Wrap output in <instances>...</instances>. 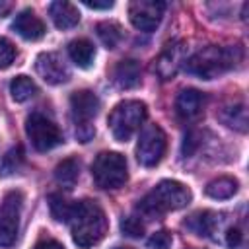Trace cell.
<instances>
[{
  "mask_svg": "<svg viewBox=\"0 0 249 249\" xmlns=\"http://www.w3.org/2000/svg\"><path fill=\"white\" fill-rule=\"evenodd\" d=\"M68 222L72 230V239L82 249H89L97 245L105 237L107 228H109L103 208L93 200L74 202Z\"/></svg>",
  "mask_w": 249,
  "mask_h": 249,
  "instance_id": "cell-1",
  "label": "cell"
},
{
  "mask_svg": "<svg viewBox=\"0 0 249 249\" xmlns=\"http://www.w3.org/2000/svg\"><path fill=\"white\" fill-rule=\"evenodd\" d=\"M239 60H241L239 47L210 45V47H204L198 53H195L189 60H185V68L189 74H193L200 80H214V78L230 72L231 68H235Z\"/></svg>",
  "mask_w": 249,
  "mask_h": 249,
  "instance_id": "cell-2",
  "label": "cell"
},
{
  "mask_svg": "<svg viewBox=\"0 0 249 249\" xmlns=\"http://www.w3.org/2000/svg\"><path fill=\"white\" fill-rule=\"evenodd\" d=\"M191 202V191L179 181H160L142 200H138V212L144 218H160L169 210L185 208Z\"/></svg>",
  "mask_w": 249,
  "mask_h": 249,
  "instance_id": "cell-3",
  "label": "cell"
},
{
  "mask_svg": "<svg viewBox=\"0 0 249 249\" xmlns=\"http://www.w3.org/2000/svg\"><path fill=\"white\" fill-rule=\"evenodd\" d=\"M144 119H146V105L142 101L128 99V101H121L119 105L113 107L107 123H109V128H111V134L115 136V140L126 142L140 128Z\"/></svg>",
  "mask_w": 249,
  "mask_h": 249,
  "instance_id": "cell-4",
  "label": "cell"
},
{
  "mask_svg": "<svg viewBox=\"0 0 249 249\" xmlns=\"http://www.w3.org/2000/svg\"><path fill=\"white\" fill-rule=\"evenodd\" d=\"M91 177L101 189H119L126 183V160L119 152H101L91 163Z\"/></svg>",
  "mask_w": 249,
  "mask_h": 249,
  "instance_id": "cell-5",
  "label": "cell"
},
{
  "mask_svg": "<svg viewBox=\"0 0 249 249\" xmlns=\"http://www.w3.org/2000/svg\"><path fill=\"white\" fill-rule=\"evenodd\" d=\"M23 196L18 191L6 193L0 200V247L14 245L19 230V214H21Z\"/></svg>",
  "mask_w": 249,
  "mask_h": 249,
  "instance_id": "cell-6",
  "label": "cell"
},
{
  "mask_svg": "<svg viewBox=\"0 0 249 249\" xmlns=\"http://www.w3.org/2000/svg\"><path fill=\"white\" fill-rule=\"evenodd\" d=\"M25 132L33 144L35 150L39 152H47L53 150L54 146H58L62 142V134L58 130V126L47 119L41 113H31L25 121Z\"/></svg>",
  "mask_w": 249,
  "mask_h": 249,
  "instance_id": "cell-7",
  "label": "cell"
},
{
  "mask_svg": "<svg viewBox=\"0 0 249 249\" xmlns=\"http://www.w3.org/2000/svg\"><path fill=\"white\" fill-rule=\"evenodd\" d=\"M167 148V138L165 132L158 126V124H148L138 138L136 144V158L142 165L146 167H154L161 161L163 154Z\"/></svg>",
  "mask_w": 249,
  "mask_h": 249,
  "instance_id": "cell-8",
  "label": "cell"
},
{
  "mask_svg": "<svg viewBox=\"0 0 249 249\" xmlns=\"http://www.w3.org/2000/svg\"><path fill=\"white\" fill-rule=\"evenodd\" d=\"M165 12V4L160 0H136L128 6V19L140 31H154Z\"/></svg>",
  "mask_w": 249,
  "mask_h": 249,
  "instance_id": "cell-9",
  "label": "cell"
},
{
  "mask_svg": "<svg viewBox=\"0 0 249 249\" xmlns=\"http://www.w3.org/2000/svg\"><path fill=\"white\" fill-rule=\"evenodd\" d=\"M35 68L37 74L51 86L64 84L70 78V70L58 53H41L35 60Z\"/></svg>",
  "mask_w": 249,
  "mask_h": 249,
  "instance_id": "cell-10",
  "label": "cell"
},
{
  "mask_svg": "<svg viewBox=\"0 0 249 249\" xmlns=\"http://www.w3.org/2000/svg\"><path fill=\"white\" fill-rule=\"evenodd\" d=\"M70 109L74 124H91L93 117L99 113V99L89 89H78L70 95Z\"/></svg>",
  "mask_w": 249,
  "mask_h": 249,
  "instance_id": "cell-11",
  "label": "cell"
},
{
  "mask_svg": "<svg viewBox=\"0 0 249 249\" xmlns=\"http://www.w3.org/2000/svg\"><path fill=\"white\" fill-rule=\"evenodd\" d=\"M206 107V95L195 88H187L183 91H179L177 99H175V111L179 115V119L193 123L198 121L204 113Z\"/></svg>",
  "mask_w": 249,
  "mask_h": 249,
  "instance_id": "cell-12",
  "label": "cell"
},
{
  "mask_svg": "<svg viewBox=\"0 0 249 249\" xmlns=\"http://www.w3.org/2000/svg\"><path fill=\"white\" fill-rule=\"evenodd\" d=\"M183 64V45L181 43H169L160 56L154 60V70L161 80H169L177 74V70Z\"/></svg>",
  "mask_w": 249,
  "mask_h": 249,
  "instance_id": "cell-13",
  "label": "cell"
},
{
  "mask_svg": "<svg viewBox=\"0 0 249 249\" xmlns=\"http://www.w3.org/2000/svg\"><path fill=\"white\" fill-rule=\"evenodd\" d=\"M12 27H14V31H16L19 37H23V39H27V41H37V39H41V37L45 35V31H47V29H45V23H43L31 10L19 12V14L16 16Z\"/></svg>",
  "mask_w": 249,
  "mask_h": 249,
  "instance_id": "cell-14",
  "label": "cell"
},
{
  "mask_svg": "<svg viewBox=\"0 0 249 249\" xmlns=\"http://www.w3.org/2000/svg\"><path fill=\"white\" fill-rule=\"evenodd\" d=\"M113 80L123 89H132V88L140 86V80H142L140 64L134 58H124V60L117 62V66L113 70Z\"/></svg>",
  "mask_w": 249,
  "mask_h": 249,
  "instance_id": "cell-15",
  "label": "cell"
},
{
  "mask_svg": "<svg viewBox=\"0 0 249 249\" xmlns=\"http://www.w3.org/2000/svg\"><path fill=\"white\" fill-rule=\"evenodd\" d=\"M49 12H51V18H53V21L58 29H70V27L78 25V21H80L78 8L70 2H64V0L53 2Z\"/></svg>",
  "mask_w": 249,
  "mask_h": 249,
  "instance_id": "cell-16",
  "label": "cell"
},
{
  "mask_svg": "<svg viewBox=\"0 0 249 249\" xmlns=\"http://www.w3.org/2000/svg\"><path fill=\"white\" fill-rule=\"evenodd\" d=\"M68 54L80 68H89L95 58V47L88 39H74L68 43Z\"/></svg>",
  "mask_w": 249,
  "mask_h": 249,
  "instance_id": "cell-17",
  "label": "cell"
},
{
  "mask_svg": "<svg viewBox=\"0 0 249 249\" xmlns=\"http://www.w3.org/2000/svg\"><path fill=\"white\" fill-rule=\"evenodd\" d=\"M78 177H80V163H78L76 158H66V160H62V161L56 165V169H54V179H56V183H58L60 187H64V189H72V187L76 185Z\"/></svg>",
  "mask_w": 249,
  "mask_h": 249,
  "instance_id": "cell-18",
  "label": "cell"
},
{
  "mask_svg": "<svg viewBox=\"0 0 249 249\" xmlns=\"http://www.w3.org/2000/svg\"><path fill=\"white\" fill-rule=\"evenodd\" d=\"M185 228L191 230L193 233L196 235H204V237H210L214 228H216V216L208 210L204 212H195L193 216H189L185 220Z\"/></svg>",
  "mask_w": 249,
  "mask_h": 249,
  "instance_id": "cell-19",
  "label": "cell"
},
{
  "mask_svg": "<svg viewBox=\"0 0 249 249\" xmlns=\"http://www.w3.org/2000/svg\"><path fill=\"white\" fill-rule=\"evenodd\" d=\"M220 119L230 128H235L239 132H245L247 130V111H245V107L241 103L239 105H228V107H224L222 113H220Z\"/></svg>",
  "mask_w": 249,
  "mask_h": 249,
  "instance_id": "cell-20",
  "label": "cell"
},
{
  "mask_svg": "<svg viewBox=\"0 0 249 249\" xmlns=\"http://www.w3.org/2000/svg\"><path fill=\"white\" fill-rule=\"evenodd\" d=\"M235 193H237V181L231 177H218L206 185V195L210 198H216V200L230 198Z\"/></svg>",
  "mask_w": 249,
  "mask_h": 249,
  "instance_id": "cell-21",
  "label": "cell"
},
{
  "mask_svg": "<svg viewBox=\"0 0 249 249\" xmlns=\"http://www.w3.org/2000/svg\"><path fill=\"white\" fill-rule=\"evenodd\" d=\"M10 93H12V99L21 103V101H27L29 97H33L37 93V86L31 78L27 76H16L10 84Z\"/></svg>",
  "mask_w": 249,
  "mask_h": 249,
  "instance_id": "cell-22",
  "label": "cell"
},
{
  "mask_svg": "<svg viewBox=\"0 0 249 249\" xmlns=\"http://www.w3.org/2000/svg\"><path fill=\"white\" fill-rule=\"evenodd\" d=\"M95 29H97V35H99L101 43L107 49H115L123 39V29L115 21H101V23H97Z\"/></svg>",
  "mask_w": 249,
  "mask_h": 249,
  "instance_id": "cell-23",
  "label": "cell"
},
{
  "mask_svg": "<svg viewBox=\"0 0 249 249\" xmlns=\"http://www.w3.org/2000/svg\"><path fill=\"white\" fill-rule=\"evenodd\" d=\"M49 208H51V214H53L54 220H58V222H68L74 204L68 202L62 195H51V196H49Z\"/></svg>",
  "mask_w": 249,
  "mask_h": 249,
  "instance_id": "cell-24",
  "label": "cell"
},
{
  "mask_svg": "<svg viewBox=\"0 0 249 249\" xmlns=\"http://www.w3.org/2000/svg\"><path fill=\"white\" fill-rule=\"evenodd\" d=\"M21 163H23V150H21V146H16V148H12L4 156V160H2V173L4 175L14 173V171L19 169Z\"/></svg>",
  "mask_w": 249,
  "mask_h": 249,
  "instance_id": "cell-25",
  "label": "cell"
},
{
  "mask_svg": "<svg viewBox=\"0 0 249 249\" xmlns=\"http://www.w3.org/2000/svg\"><path fill=\"white\" fill-rule=\"evenodd\" d=\"M121 231L128 237H140L144 233V224L138 216H126L121 220Z\"/></svg>",
  "mask_w": 249,
  "mask_h": 249,
  "instance_id": "cell-26",
  "label": "cell"
},
{
  "mask_svg": "<svg viewBox=\"0 0 249 249\" xmlns=\"http://www.w3.org/2000/svg\"><path fill=\"white\" fill-rule=\"evenodd\" d=\"M16 60V47L12 41L0 37V70L8 68Z\"/></svg>",
  "mask_w": 249,
  "mask_h": 249,
  "instance_id": "cell-27",
  "label": "cell"
},
{
  "mask_svg": "<svg viewBox=\"0 0 249 249\" xmlns=\"http://www.w3.org/2000/svg\"><path fill=\"white\" fill-rule=\"evenodd\" d=\"M169 247H171V233L165 230L156 231L146 243V249H169Z\"/></svg>",
  "mask_w": 249,
  "mask_h": 249,
  "instance_id": "cell-28",
  "label": "cell"
},
{
  "mask_svg": "<svg viewBox=\"0 0 249 249\" xmlns=\"http://www.w3.org/2000/svg\"><path fill=\"white\" fill-rule=\"evenodd\" d=\"M226 243L231 247V249H237L243 245V233L239 228H230L228 233H226Z\"/></svg>",
  "mask_w": 249,
  "mask_h": 249,
  "instance_id": "cell-29",
  "label": "cell"
},
{
  "mask_svg": "<svg viewBox=\"0 0 249 249\" xmlns=\"http://www.w3.org/2000/svg\"><path fill=\"white\" fill-rule=\"evenodd\" d=\"M95 136V126L93 124H78L76 126V138L80 142H89Z\"/></svg>",
  "mask_w": 249,
  "mask_h": 249,
  "instance_id": "cell-30",
  "label": "cell"
},
{
  "mask_svg": "<svg viewBox=\"0 0 249 249\" xmlns=\"http://www.w3.org/2000/svg\"><path fill=\"white\" fill-rule=\"evenodd\" d=\"M198 146V134L195 130H191L187 136H185V142H183V154L185 156H191Z\"/></svg>",
  "mask_w": 249,
  "mask_h": 249,
  "instance_id": "cell-31",
  "label": "cell"
},
{
  "mask_svg": "<svg viewBox=\"0 0 249 249\" xmlns=\"http://www.w3.org/2000/svg\"><path fill=\"white\" fill-rule=\"evenodd\" d=\"M84 6L91 8V10H109L113 8V2L105 0V2H95V0H84Z\"/></svg>",
  "mask_w": 249,
  "mask_h": 249,
  "instance_id": "cell-32",
  "label": "cell"
},
{
  "mask_svg": "<svg viewBox=\"0 0 249 249\" xmlns=\"http://www.w3.org/2000/svg\"><path fill=\"white\" fill-rule=\"evenodd\" d=\"M33 249H64V245L54 239H45V241H39Z\"/></svg>",
  "mask_w": 249,
  "mask_h": 249,
  "instance_id": "cell-33",
  "label": "cell"
},
{
  "mask_svg": "<svg viewBox=\"0 0 249 249\" xmlns=\"http://www.w3.org/2000/svg\"><path fill=\"white\" fill-rule=\"evenodd\" d=\"M115 249H130V247H115Z\"/></svg>",
  "mask_w": 249,
  "mask_h": 249,
  "instance_id": "cell-34",
  "label": "cell"
}]
</instances>
